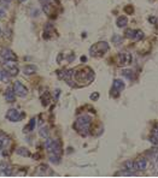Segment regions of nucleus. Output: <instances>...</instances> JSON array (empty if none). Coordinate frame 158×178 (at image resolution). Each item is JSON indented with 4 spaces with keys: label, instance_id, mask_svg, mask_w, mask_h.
<instances>
[{
    "label": "nucleus",
    "instance_id": "ddd939ff",
    "mask_svg": "<svg viewBox=\"0 0 158 178\" xmlns=\"http://www.w3.org/2000/svg\"><path fill=\"white\" fill-rule=\"evenodd\" d=\"M136 165H138V170L142 171V170H145L147 166V160L145 158H140V159L136 160Z\"/></svg>",
    "mask_w": 158,
    "mask_h": 178
},
{
    "label": "nucleus",
    "instance_id": "423d86ee",
    "mask_svg": "<svg viewBox=\"0 0 158 178\" xmlns=\"http://www.w3.org/2000/svg\"><path fill=\"white\" fill-rule=\"evenodd\" d=\"M131 61V55L130 53L128 52H121L117 55V63L121 65H127V64H130Z\"/></svg>",
    "mask_w": 158,
    "mask_h": 178
},
{
    "label": "nucleus",
    "instance_id": "f257e3e1",
    "mask_svg": "<svg viewBox=\"0 0 158 178\" xmlns=\"http://www.w3.org/2000/svg\"><path fill=\"white\" fill-rule=\"evenodd\" d=\"M89 125H91V117L81 116V117L77 118L74 126H75V129L77 130L78 134H81L82 136H87L88 130H89Z\"/></svg>",
    "mask_w": 158,
    "mask_h": 178
},
{
    "label": "nucleus",
    "instance_id": "393cba45",
    "mask_svg": "<svg viewBox=\"0 0 158 178\" xmlns=\"http://www.w3.org/2000/svg\"><path fill=\"white\" fill-rule=\"evenodd\" d=\"M98 97H99V94H92V95H91V99H92V100H97Z\"/></svg>",
    "mask_w": 158,
    "mask_h": 178
},
{
    "label": "nucleus",
    "instance_id": "412c9836",
    "mask_svg": "<svg viewBox=\"0 0 158 178\" xmlns=\"http://www.w3.org/2000/svg\"><path fill=\"white\" fill-rule=\"evenodd\" d=\"M144 38V32L141 30H136L135 31V35H134V39L133 40H135V41H139V40H141Z\"/></svg>",
    "mask_w": 158,
    "mask_h": 178
},
{
    "label": "nucleus",
    "instance_id": "6e6552de",
    "mask_svg": "<svg viewBox=\"0 0 158 178\" xmlns=\"http://www.w3.org/2000/svg\"><path fill=\"white\" fill-rule=\"evenodd\" d=\"M0 55L5 60H17V55L9 48H0Z\"/></svg>",
    "mask_w": 158,
    "mask_h": 178
},
{
    "label": "nucleus",
    "instance_id": "c756f323",
    "mask_svg": "<svg viewBox=\"0 0 158 178\" xmlns=\"http://www.w3.org/2000/svg\"><path fill=\"white\" fill-rule=\"evenodd\" d=\"M18 1H19V3H23V1H25V0H18Z\"/></svg>",
    "mask_w": 158,
    "mask_h": 178
},
{
    "label": "nucleus",
    "instance_id": "7ed1b4c3",
    "mask_svg": "<svg viewBox=\"0 0 158 178\" xmlns=\"http://www.w3.org/2000/svg\"><path fill=\"white\" fill-rule=\"evenodd\" d=\"M109 51V45L106 42H98L95 43L94 46L91 47V54L92 55H101L103 53L108 52Z\"/></svg>",
    "mask_w": 158,
    "mask_h": 178
},
{
    "label": "nucleus",
    "instance_id": "2eb2a0df",
    "mask_svg": "<svg viewBox=\"0 0 158 178\" xmlns=\"http://www.w3.org/2000/svg\"><path fill=\"white\" fill-rule=\"evenodd\" d=\"M39 134L41 137H44V138H47L49 136V131H48V128L47 126H42L41 129L39 130Z\"/></svg>",
    "mask_w": 158,
    "mask_h": 178
},
{
    "label": "nucleus",
    "instance_id": "f8f14e48",
    "mask_svg": "<svg viewBox=\"0 0 158 178\" xmlns=\"http://www.w3.org/2000/svg\"><path fill=\"white\" fill-rule=\"evenodd\" d=\"M15 90H12V89H7L5 93V99L7 102H13L15 101Z\"/></svg>",
    "mask_w": 158,
    "mask_h": 178
},
{
    "label": "nucleus",
    "instance_id": "cd10ccee",
    "mask_svg": "<svg viewBox=\"0 0 158 178\" xmlns=\"http://www.w3.org/2000/svg\"><path fill=\"white\" fill-rule=\"evenodd\" d=\"M40 1H41L42 4H44V3H51V0H40Z\"/></svg>",
    "mask_w": 158,
    "mask_h": 178
},
{
    "label": "nucleus",
    "instance_id": "9b49d317",
    "mask_svg": "<svg viewBox=\"0 0 158 178\" xmlns=\"http://www.w3.org/2000/svg\"><path fill=\"white\" fill-rule=\"evenodd\" d=\"M38 70V67L35 66V65H25L24 67H23V72L25 74V75H33L35 74Z\"/></svg>",
    "mask_w": 158,
    "mask_h": 178
},
{
    "label": "nucleus",
    "instance_id": "a878e982",
    "mask_svg": "<svg viewBox=\"0 0 158 178\" xmlns=\"http://www.w3.org/2000/svg\"><path fill=\"white\" fill-rule=\"evenodd\" d=\"M4 17H5V11L0 9V18H4Z\"/></svg>",
    "mask_w": 158,
    "mask_h": 178
},
{
    "label": "nucleus",
    "instance_id": "20e7f679",
    "mask_svg": "<svg viewBox=\"0 0 158 178\" xmlns=\"http://www.w3.org/2000/svg\"><path fill=\"white\" fill-rule=\"evenodd\" d=\"M4 69H5L9 75L11 76H16L18 74V66L16 64V60H5L4 63Z\"/></svg>",
    "mask_w": 158,
    "mask_h": 178
},
{
    "label": "nucleus",
    "instance_id": "39448f33",
    "mask_svg": "<svg viewBox=\"0 0 158 178\" xmlns=\"http://www.w3.org/2000/svg\"><path fill=\"white\" fill-rule=\"evenodd\" d=\"M6 118L9 119V120H11V122H19L23 118V113H21L16 108H11V110L7 111Z\"/></svg>",
    "mask_w": 158,
    "mask_h": 178
},
{
    "label": "nucleus",
    "instance_id": "0eeeda50",
    "mask_svg": "<svg viewBox=\"0 0 158 178\" xmlns=\"http://www.w3.org/2000/svg\"><path fill=\"white\" fill-rule=\"evenodd\" d=\"M13 90L16 93L17 95H19V96H27L28 94V88L25 86H23L21 82H15V84H13Z\"/></svg>",
    "mask_w": 158,
    "mask_h": 178
},
{
    "label": "nucleus",
    "instance_id": "9d476101",
    "mask_svg": "<svg viewBox=\"0 0 158 178\" xmlns=\"http://www.w3.org/2000/svg\"><path fill=\"white\" fill-rule=\"evenodd\" d=\"M112 88H114L115 92H120V90H123L124 89V83L121 80H115L114 83H112Z\"/></svg>",
    "mask_w": 158,
    "mask_h": 178
},
{
    "label": "nucleus",
    "instance_id": "4468645a",
    "mask_svg": "<svg viewBox=\"0 0 158 178\" xmlns=\"http://www.w3.org/2000/svg\"><path fill=\"white\" fill-rule=\"evenodd\" d=\"M127 23H128V19H127V17L124 16H121L117 18V22H116V24H117V27L118 28H123L127 25Z\"/></svg>",
    "mask_w": 158,
    "mask_h": 178
},
{
    "label": "nucleus",
    "instance_id": "bb28decb",
    "mask_svg": "<svg viewBox=\"0 0 158 178\" xmlns=\"http://www.w3.org/2000/svg\"><path fill=\"white\" fill-rule=\"evenodd\" d=\"M38 15H39V10H36V11H34V12H33V16H34V17L38 16Z\"/></svg>",
    "mask_w": 158,
    "mask_h": 178
},
{
    "label": "nucleus",
    "instance_id": "aec40b11",
    "mask_svg": "<svg viewBox=\"0 0 158 178\" xmlns=\"http://www.w3.org/2000/svg\"><path fill=\"white\" fill-rule=\"evenodd\" d=\"M134 35H135V30H133V29H127L125 30V38L134 39Z\"/></svg>",
    "mask_w": 158,
    "mask_h": 178
},
{
    "label": "nucleus",
    "instance_id": "b1692460",
    "mask_svg": "<svg viewBox=\"0 0 158 178\" xmlns=\"http://www.w3.org/2000/svg\"><path fill=\"white\" fill-rule=\"evenodd\" d=\"M153 136L158 137V126H156V128L153 129Z\"/></svg>",
    "mask_w": 158,
    "mask_h": 178
},
{
    "label": "nucleus",
    "instance_id": "f03ea898",
    "mask_svg": "<svg viewBox=\"0 0 158 178\" xmlns=\"http://www.w3.org/2000/svg\"><path fill=\"white\" fill-rule=\"evenodd\" d=\"M45 147H46V149L49 153H55V154H58V155H59L60 152H62V147H60L59 141L52 140L49 137H47L46 141H45Z\"/></svg>",
    "mask_w": 158,
    "mask_h": 178
},
{
    "label": "nucleus",
    "instance_id": "1a4fd4ad",
    "mask_svg": "<svg viewBox=\"0 0 158 178\" xmlns=\"http://www.w3.org/2000/svg\"><path fill=\"white\" fill-rule=\"evenodd\" d=\"M124 170L125 171H128L129 173H133L135 172V171H138V165H136V161H133V160H127V161L124 162Z\"/></svg>",
    "mask_w": 158,
    "mask_h": 178
},
{
    "label": "nucleus",
    "instance_id": "7c9ffc66",
    "mask_svg": "<svg viewBox=\"0 0 158 178\" xmlns=\"http://www.w3.org/2000/svg\"><path fill=\"white\" fill-rule=\"evenodd\" d=\"M0 34H1V29H0Z\"/></svg>",
    "mask_w": 158,
    "mask_h": 178
},
{
    "label": "nucleus",
    "instance_id": "c85d7f7f",
    "mask_svg": "<svg viewBox=\"0 0 158 178\" xmlns=\"http://www.w3.org/2000/svg\"><path fill=\"white\" fill-rule=\"evenodd\" d=\"M86 59H87L86 57H81V60H82V61H86Z\"/></svg>",
    "mask_w": 158,
    "mask_h": 178
},
{
    "label": "nucleus",
    "instance_id": "4be33fe9",
    "mask_svg": "<svg viewBox=\"0 0 158 178\" xmlns=\"http://www.w3.org/2000/svg\"><path fill=\"white\" fill-rule=\"evenodd\" d=\"M121 36H118V35H114V36H112V41H114V42H116V43H118L121 41Z\"/></svg>",
    "mask_w": 158,
    "mask_h": 178
},
{
    "label": "nucleus",
    "instance_id": "a211bd4d",
    "mask_svg": "<svg viewBox=\"0 0 158 178\" xmlns=\"http://www.w3.org/2000/svg\"><path fill=\"white\" fill-rule=\"evenodd\" d=\"M49 160H51V162H53V164H59V155L55 154V153H51Z\"/></svg>",
    "mask_w": 158,
    "mask_h": 178
},
{
    "label": "nucleus",
    "instance_id": "dca6fc26",
    "mask_svg": "<svg viewBox=\"0 0 158 178\" xmlns=\"http://www.w3.org/2000/svg\"><path fill=\"white\" fill-rule=\"evenodd\" d=\"M16 153L18 154V155H22V157H29V155H30L29 151H27V149H25V148H23V147L16 149Z\"/></svg>",
    "mask_w": 158,
    "mask_h": 178
},
{
    "label": "nucleus",
    "instance_id": "5701e85b",
    "mask_svg": "<svg viewBox=\"0 0 158 178\" xmlns=\"http://www.w3.org/2000/svg\"><path fill=\"white\" fill-rule=\"evenodd\" d=\"M11 3V0H1V5L6 7V6H9V4Z\"/></svg>",
    "mask_w": 158,
    "mask_h": 178
},
{
    "label": "nucleus",
    "instance_id": "f3484780",
    "mask_svg": "<svg viewBox=\"0 0 158 178\" xmlns=\"http://www.w3.org/2000/svg\"><path fill=\"white\" fill-rule=\"evenodd\" d=\"M122 76L125 77V78L131 80V78H133V76H134V74H133V71H131V70H122Z\"/></svg>",
    "mask_w": 158,
    "mask_h": 178
},
{
    "label": "nucleus",
    "instance_id": "6ab92c4d",
    "mask_svg": "<svg viewBox=\"0 0 158 178\" xmlns=\"http://www.w3.org/2000/svg\"><path fill=\"white\" fill-rule=\"evenodd\" d=\"M34 126H35V119L33 118V119H32V120H30V123H29V125L24 128V132H27V131H32V130L34 129Z\"/></svg>",
    "mask_w": 158,
    "mask_h": 178
}]
</instances>
